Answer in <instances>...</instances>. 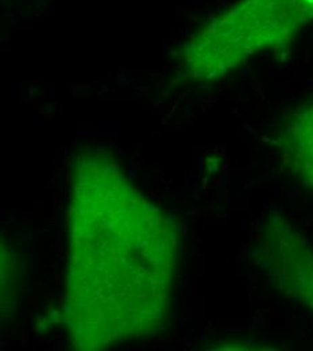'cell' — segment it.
Returning a JSON list of instances; mask_svg holds the SVG:
<instances>
[{
  "mask_svg": "<svg viewBox=\"0 0 313 351\" xmlns=\"http://www.w3.org/2000/svg\"><path fill=\"white\" fill-rule=\"evenodd\" d=\"M311 22L313 0H240L184 45V76L219 79L258 54L290 44Z\"/></svg>",
  "mask_w": 313,
  "mask_h": 351,
  "instance_id": "cell-2",
  "label": "cell"
},
{
  "mask_svg": "<svg viewBox=\"0 0 313 351\" xmlns=\"http://www.w3.org/2000/svg\"><path fill=\"white\" fill-rule=\"evenodd\" d=\"M22 293L23 278L19 256L0 232V322L10 319L19 307Z\"/></svg>",
  "mask_w": 313,
  "mask_h": 351,
  "instance_id": "cell-5",
  "label": "cell"
},
{
  "mask_svg": "<svg viewBox=\"0 0 313 351\" xmlns=\"http://www.w3.org/2000/svg\"><path fill=\"white\" fill-rule=\"evenodd\" d=\"M179 260L172 217L135 185L111 150L80 149L71 164L64 296L72 349L105 350L160 330Z\"/></svg>",
  "mask_w": 313,
  "mask_h": 351,
  "instance_id": "cell-1",
  "label": "cell"
},
{
  "mask_svg": "<svg viewBox=\"0 0 313 351\" xmlns=\"http://www.w3.org/2000/svg\"><path fill=\"white\" fill-rule=\"evenodd\" d=\"M277 143L285 172L313 192V97L288 112Z\"/></svg>",
  "mask_w": 313,
  "mask_h": 351,
  "instance_id": "cell-4",
  "label": "cell"
},
{
  "mask_svg": "<svg viewBox=\"0 0 313 351\" xmlns=\"http://www.w3.org/2000/svg\"><path fill=\"white\" fill-rule=\"evenodd\" d=\"M261 257L271 282L286 296L303 303L313 315V247L279 218L265 226Z\"/></svg>",
  "mask_w": 313,
  "mask_h": 351,
  "instance_id": "cell-3",
  "label": "cell"
}]
</instances>
